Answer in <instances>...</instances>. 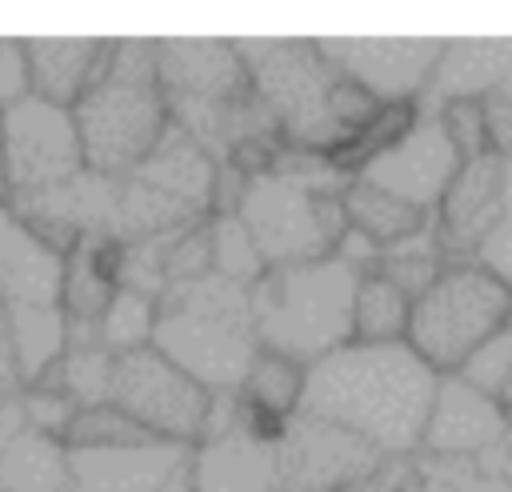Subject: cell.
<instances>
[{"label":"cell","mask_w":512,"mask_h":492,"mask_svg":"<svg viewBox=\"0 0 512 492\" xmlns=\"http://www.w3.org/2000/svg\"><path fill=\"white\" fill-rule=\"evenodd\" d=\"M436 384L440 372L404 340L344 344L308 368L300 416L352 432L384 460H408L420 452Z\"/></svg>","instance_id":"1"},{"label":"cell","mask_w":512,"mask_h":492,"mask_svg":"<svg viewBox=\"0 0 512 492\" xmlns=\"http://www.w3.org/2000/svg\"><path fill=\"white\" fill-rule=\"evenodd\" d=\"M256 100L268 108L280 144L288 152L324 156L360 120L372 116L376 100L348 84L320 52L316 40H232Z\"/></svg>","instance_id":"2"},{"label":"cell","mask_w":512,"mask_h":492,"mask_svg":"<svg viewBox=\"0 0 512 492\" xmlns=\"http://www.w3.org/2000/svg\"><path fill=\"white\" fill-rule=\"evenodd\" d=\"M88 172L132 176L172 128L156 72V40H112L104 76L72 108Z\"/></svg>","instance_id":"3"},{"label":"cell","mask_w":512,"mask_h":492,"mask_svg":"<svg viewBox=\"0 0 512 492\" xmlns=\"http://www.w3.org/2000/svg\"><path fill=\"white\" fill-rule=\"evenodd\" d=\"M152 348H160L208 392H240V380L260 352L252 288L216 272L164 288Z\"/></svg>","instance_id":"4"},{"label":"cell","mask_w":512,"mask_h":492,"mask_svg":"<svg viewBox=\"0 0 512 492\" xmlns=\"http://www.w3.org/2000/svg\"><path fill=\"white\" fill-rule=\"evenodd\" d=\"M344 184L348 180L332 172L320 156L280 160L276 168L244 184L236 216L256 240L268 268L304 264L336 252L348 228Z\"/></svg>","instance_id":"5"},{"label":"cell","mask_w":512,"mask_h":492,"mask_svg":"<svg viewBox=\"0 0 512 492\" xmlns=\"http://www.w3.org/2000/svg\"><path fill=\"white\" fill-rule=\"evenodd\" d=\"M360 272L336 252L304 264L268 268L252 284V324L268 352L304 368L352 344V300Z\"/></svg>","instance_id":"6"},{"label":"cell","mask_w":512,"mask_h":492,"mask_svg":"<svg viewBox=\"0 0 512 492\" xmlns=\"http://www.w3.org/2000/svg\"><path fill=\"white\" fill-rule=\"evenodd\" d=\"M512 320V288L480 268L448 264L440 280L412 300L404 344L440 376H456Z\"/></svg>","instance_id":"7"},{"label":"cell","mask_w":512,"mask_h":492,"mask_svg":"<svg viewBox=\"0 0 512 492\" xmlns=\"http://www.w3.org/2000/svg\"><path fill=\"white\" fill-rule=\"evenodd\" d=\"M108 404L136 420L148 436L196 448L204 436L212 392L192 380L180 364H172L160 348H140L116 356Z\"/></svg>","instance_id":"8"},{"label":"cell","mask_w":512,"mask_h":492,"mask_svg":"<svg viewBox=\"0 0 512 492\" xmlns=\"http://www.w3.org/2000/svg\"><path fill=\"white\" fill-rule=\"evenodd\" d=\"M84 144L72 108L40 96L0 112V176L16 200L52 192L84 172Z\"/></svg>","instance_id":"9"},{"label":"cell","mask_w":512,"mask_h":492,"mask_svg":"<svg viewBox=\"0 0 512 492\" xmlns=\"http://www.w3.org/2000/svg\"><path fill=\"white\" fill-rule=\"evenodd\" d=\"M324 60L376 104H420L444 40H416V36H340L316 40Z\"/></svg>","instance_id":"10"},{"label":"cell","mask_w":512,"mask_h":492,"mask_svg":"<svg viewBox=\"0 0 512 492\" xmlns=\"http://www.w3.org/2000/svg\"><path fill=\"white\" fill-rule=\"evenodd\" d=\"M280 492H356L392 460L344 428L296 416L280 440Z\"/></svg>","instance_id":"11"},{"label":"cell","mask_w":512,"mask_h":492,"mask_svg":"<svg viewBox=\"0 0 512 492\" xmlns=\"http://www.w3.org/2000/svg\"><path fill=\"white\" fill-rule=\"evenodd\" d=\"M508 440V408L480 388H472L464 376H440L420 456L432 460H472V464H492L500 460Z\"/></svg>","instance_id":"12"},{"label":"cell","mask_w":512,"mask_h":492,"mask_svg":"<svg viewBox=\"0 0 512 492\" xmlns=\"http://www.w3.org/2000/svg\"><path fill=\"white\" fill-rule=\"evenodd\" d=\"M460 164L464 160H460L456 144L448 140L444 124L432 112H424L404 140H396L388 152H380L360 172V180H372L376 188H384V192H392V196H400L412 208L432 216Z\"/></svg>","instance_id":"13"},{"label":"cell","mask_w":512,"mask_h":492,"mask_svg":"<svg viewBox=\"0 0 512 492\" xmlns=\"http://www.w3.org/2000/svg\"><path fill=\"white\" fill-rule=\"evenodd\" d=\"M68 460L80 492H196L188 444L144 440L128 448L68 452Z\"/></svg>","instance_id":"14"},{"label":"cell","mask_w":512,"mask_h":492,"mask_svg":"<svg viewBox=\"0 0 512 492\" xmlns=\"http://www.w3.org/2000/svg\"><path fill=\"white\" fill-rule=\"evenodd\" d=\"M500 216H504V156L488 152L464 160L432 212V228L440 236L448 264L476 260V248L500 224Z\"/></svg>","instance_id":"15"},{"label":"cell","mask_w":512,"mask_h":492,"mask_svg":"<svg viewBox=\"0 0 512 492\" xmlns=\"http://www.w3.org/2000/svg\"><path fill=\"white\" fill-rule=\"evenodd\" d=\"M68 256L0 200V308H52L64 296Z\"/></svg>","instance_id":"16"},{"label":"cell","mask_w":512,"mask_h":492,"mask_svg":"<svg viewBox=\"0 0 512 492\" xmlns=\"http://www.w3.org/2000/svg\"><path fill=\"white\" fill-rule=\"evenodd\" d=\"M512 88V36L496 40H444L428 92L420 100L424 112H436L452 100H492Z\"/></svg>","instance_id":"17"},{"label":"cell","mask_w":512,"mask_h":492,"mask_svg":"<svg viewBox=\"0 0 512 492\" xmlns=\"http://www.w3.org/2000/svg\"><path fill=\"white\" fill-rule=\"evenodd\" d=\"M72 460L60 436L32 428L20 396L0 412V492H68Z\"/></svg>","instance_id":"18"},{"label":"cell","mask_w":512,"mask_h":492,"mask_svg":"<svg viewBox=\"0 0 512 492\" xmlns=\"http://www.w3.org/2000/svg\"><path fill=\"white\" fill-rule=\"evenodd\" d=\"M196 492H280V452L252 440L240 424L192 448Z\"/></svg>","instance_id":"19"},{"label":"cell","mask_w":512,"mask_h":492,"mask_svg":"<svg viewBox=\"0 0 512 492\" xmlns=\"http://www.w3.org/2000/svg\"><path fill=\"white\" fill-rule=\"evenodd\" d=\"M28 44V72L32 96L76 108L88 88L104 76L112 40H24Z\"/></svg>","instance_id":"20"},{"label":"cell","mask_w":512,"mask_h":492,"mask_svg":"<svg viewBox=\"0 0 512 492\" xmlns=\"http://www.w3.org/2000/svg\"><path fill=\"white\" fill-rule=\"evenodd\" d=\"M344 220H348L352 232H360L364 240H372V244L384 252L388 244H396V240L420 232L432 216L420 212V208H412L408 200H400V196L376 188L372 180L352 176V180L344 184Z\"/></svg>","instance_id":"21"},{"label":"cell","mask_w":512,"mask_h":492,"mask_svg":"<svg viewBox=\"0 0 512 492\" xmlns=\"http://www.w3.org/2000/svg\"><path fill=\"white\" fill-rule=\"evenodd\" d=\"M4 312H8V328H12L16 360L24 372V388L48 380L72 344V324H68L64 308L52 304V308H4Z\"/></svg>","instance_id":"22"},{"label":"cell","mask_w":512,"mask_h":492,"mask_svg":"<svg viewBox=\"0 0 512 492\" xmlns=\"http://www.w3.org/2000/svg\"><path fill=\"white\" fill-rule=\"evenodd\" d=\"M412 296L388 276L364 272L352 300V344H400L408 336Z\"/></svg>","instance_id":"23"},{"label":"cell","mask_w":512,"mask_h":492,"mask_svg":"<svg viewBox=\"0 0 512 492\" xmlns=\"http://www.w3.org/2000/svg\"><path fill=\"white\" fill-rule=\"evenodd\" d=\"M156 316H160V300L140 292V288H116L108 308L100 312L96 328H92V340L112 352V356H124V352H140V348H152V336H156Z\"/></svg>","instance_id":"24"},{"label":"cell","mask_w":512,"mask_h":492,"mask_svg":"<svg viewBox=\"0 0 512 492\" xmlns=\"http://www.w3.org/2000/svg\"><path fill=\"white\" fill-rule=\"evenodd\" d=\"M304 380H308L304 364L260 348L252 356L244 380H240V400L264 408V412H276L284 420H296L300 416V400H304Z\"/></svg>","instance_id":"25"},{"label":"cell","mask_w":512,"mask_h":492,"mask_svg":"<svg viewBox=\"0 0 512 492\" xmlns=\"http://www.w3.org/2000/svg\"><path fill=\"white\" fill-rule=\"evenodd\" d=\"M444 268H448V256H444L440 236H436V228H432V220H428L420 232H412V236L388 244V248L380 252V260H376L372 272L388 276L400 292H408V296L416 300L420 292H428V288L440 280Z\"/></svg>","instance_id":"26"},{"label":"cell","mask_w":512,"mask_h":492,"mask_svg":"<svg viewBox=\"0 0 512 492\" xmlns=\"http://www.w3.org/2000/svg\"><path fill=\"white\" fill-rule=\"evenodd\" d=\"M208 244H212V272L232 280V284L252 288L268 272L256 240L248 236V228L240 224L236 212H224V216L208 220Z\"/></svg>","instance_id":"27"},{"label":"cell","mask_w":512,"mask_h":492,"mask_svg":"<svg viewBox=\"0 0 512 492\" xmlns=\"http://www.w3.org/2000/svg\"><path fill=\"white\" fill-rule=\"evenodd\" d=\"M144 440H156L148 436L136 420H128L120 408L112 404H96V408H76L68 432H64V444L68 452H88V448H128V444H144Z\"/></svg>","instance_id":"28"},{"label":"cell","mask_w":512,"mask_h":492,"mask_svg":"<svg viewBox=\"0 0 512 492\" xmlns=\"http://www.w3.org/2000/svg\"><path fill=\"white\" fill-rule=\"evenodd\" d=\"M456 376H464L472 388H480L484 396H492L504 408H512V320Z\"/></svg>","instance_id":"29"},{"label":"cell","mask_w":512,"mask_h":492,"mask_svg":"<svg viewBox=\"0 0 512 492\" xmlns=\"http://www.w3.org/2000/svg\"><path fill=\"white\" fill-rule=\"evenodd\" d=\"M432 116L444 124L460 160H476V156L492 152V128H488V104L484 100H452V104L436 108Z\"/></svg>","instance_id":"30"},{"label":"cell","mask_w":512,"mask_h":492,"mask_svg":"<svg viewBox=\"0 0 512 492\" xmlns=\"http://www.w3.org/2000/svg\"><path fill=\"white\" fill-rule=\"evenodd\" d=\"M28 96H32L28 44L24 40H0V112L16 108Z\"/></svg>","instance_id":"31"},{"label":"cell","mask_w":512,"mask_h":492,"mask_svg":"<svg viewBox=\"0 0 512 492\" xmlns=\"http://www.w3.org/2000/svg\"><path fill=\"white\" fill-rule=\"evenodd\" d=\"M24 392V372L16 360V344H12V328H8V312L0 308V412Z\"/></svg>","instance_id":"32"},{"label":"cell","mask_w":512,"mask_h":492,"mask_svg":"<svg viewBox=\"0 0 512 492\" xmlns=\"http://www.w3.org/2000/svg\"><path fill=\"white\" fill-rule=\"evenodd\" d=\"M488 128H492V152L512 160V88L488 100Z\"/></svg>","instance_id":"33"},{"label":"cell","mask_w":512,"mask_h":492,"mask_svg":"<svg viewBox=\"0 0 512 492\" xmlns=\"http://www.w3.org/2000/svg\"><path fill=\"white\" fill-rule=\"evenodd\" d=\"M496 472L508 480V488H512V408H508V440H504V452H500V460H496Z\"/></svg>","instance_id":"34"},{"label":"cell","mask_w":512,"mask_h":492,"mask_svg":"<svg viewBox=\"0 0 512 492\" xmlns=\"http://www.w3.org/2000/svg\"><path fill=\"white\" fill-rule=\"evenodd\" d=\"M504 216L512 220V160H504Z\"/></svg>","instance_id":"35"},{"label":"cell","mask_w":512,"mask_h":492,"mask_svg":"<svg viewBox=\"0 0 512 492\" xmlns=\"http://www.w3.org/2000/svg\"><path fill=\"white\" fill-rule=\"evenodd\" d=\"M0 200H4V176H0Z\"/></svg>","instance_id":"36"}]
</instances>
